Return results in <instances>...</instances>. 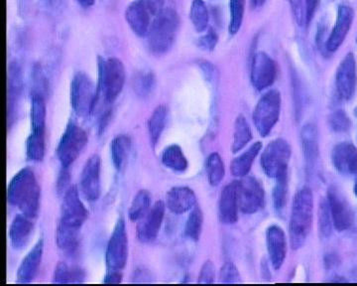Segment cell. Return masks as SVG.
Segmentation results:
<instances>
[{"mask_svg":"<svg viewBox=\"0 0 357 286\" xmlns=\"http://www.w3.org/2000/svg\"><path fill=\"white\" fill-rule=\"evenodd\" d=\"M204 226V213L199 207H195L185 223V234L191 241H198Z\"/></svg>","mask_w":357,"mask_h":286,"instance_id":"38","label":"cell"},{"mask_svg":"<svg viewBox=\"0 0 357 286\" xmlns=\"http://www.w3.org/2000/svg\"><path fill=\"white\" fill-rule=\"evenodd\" d=\"M161 163L168 170L174 172L183 173L189 167V161L184 151L178 144H171L163 150Z\"/></svg>","mask_w":357,"mask_h":286,"instance_id":"29","label":"cell"},{"mask_svg":"<svg viewBox=\"0 0 357 286\" xmlns=\"http://www.w3.org/2000/svg\"><path fill=\"white\" fill-rule=\"evenodd\" d=\"M287 2L291 7V10H292L294 17H295L296 22L298 23V25H299V27H305V25H307L306 10H305L303 0H287Z\"/></svg>","mask_w":357,"mask_h":286,"instance_id":"48","label":"cell"},{"mask_svg":"<svg viewBox=\"0 0 357 286\" xmlns=\"http://www.w3.org/2000/svg\"><path fill=\"white\" fill-rule=\"evenodd\" d=\"M100 172L102 159L93 154L84 164L81 174V191L84 198L89 202H96L100 197Z\"/></svg>","mask_w":357,"mask_h":286,"instance_id":"16","label":"cell"},{"mask_svg":"<svg viewBox=\"0 0 357 286\" xmlns=\"http://www.w3.org/2000/svg\"><path fill=\"white\" fill-rule=\"evenodd\" d=\"M354 114H356V116L357 117V107L356 109L354 110Z\"/></svg>","mask_w":357,"mask_h":286,"instance_id":"58","label":"cell"},{"mask_svg":"<svg viewBox=\"0 0 357 286\" xmlns=\"http://www.w3.org/2000/svg\"><path fill=\"white\" fill-rule=\"evenodd\" d=\"M277 76V66L273 59L265 52L256 53L251 64V83L257 91H264L273 85Z\"/></svg>","mask_w":357,"mask_h":286,"instance_id":"15","label":"cell"},{"mask_svg":"<svg viewBox=\"0 0 357 286\" xmlns=\"http://www.w3.org/2000/svg\"><path fill=\"white\" fill-rule=\"evenodd\" d=\"M218 42L217 33L211 29L199 39L198 44L204 51H213L217 47Z\"/></svg>","mask_w":357,"mask_h":286,"instance_id":"49","label":"cell"},{"mask_svg":"<svg viewBox=\"0 0 357 286\" xmlns=\"http://www.w3.org/2000/svg\"><path fill=\"white\" fill-rule=\"evenodd\" d=\"M77 3L79 4V6L88 8V7L93 6V4H95L96 0H77Z\"/></svg>","mask_w":357,"mask_h":286,"instance_id":"55","label":"cell"},{"mask_svg":"<svg viewBox=\"0 0 357 286\" xmlns=\"http://www.w3.org/2000/svg\"><path fill=\"white\" fill-rule=\"evenodd\" d=\"M251 140H252V130L248 121L243 116H237L234 123L232 152L237 153L241 151L251 142Z\"/></svg>","mask_w":357,"mask_h":286,"instance_id":"35","label":"cell"},{"mask_svg":"<svg viewBox=\"0 0 357 286\" xmlns=\"http://www.w3.org/2000/svg\"><path fill=\"white\" fill-rule=\"evenodd\" d=\"M70 168L62 167L59 174L57 181V190L59 194L66 193L70 188Z\"/></svg>","mask_w":357,"mask_h":286,"instance_id":"50","label":"cell"},{"mask_svg":"<svg viewBox=\"0 0 357 286\" xmlns=\"http://www.w3.org/2000/svg\"><path fill=\"white\" fill-rule=\"evenodd\" d=\"M167 119H168V109L166 105H158L154 110L153 114L148 121V133H149L150 142L155 147L159 142L160 138L165 130Z\"/></svg>","mask_w":357,"mask_h":286,"instance_id":"31","label":"cell"},{"mask_svg":"<svg viewBox=\"0 0 357 286\" xmlns=\"http://www.w3.org/2000/svg\"><path fill=\"white\" fill-rule=\"evenodd\" d=\"M89 218V211L81 200L76 186H70L64 194L59 226L81 231Z\"/></svg>","mask_w":357,"mask_h":286,"instance_id":"9","label":"cell"},{"mask_svg":"<svg viewBox=\"0 0 357 286\" xmlns=\"http://www.w3.org/2000/svg\"><path fill=\"white\" fill-rule=\"evenodd\" d=\"M314 221V196L312 190L304 187L294 197L289 233L291 247L301 248L311 233Z\"/></svg>","mask_w":357,"mask_h":286,"instance_id":"2","label":"cell"},{"mask_svg":"<svg viewBox=\"0 0 357 286\" xmlns=\"http://www.w3.org/2000/svg\"><path fill=\"white\" fill-rule=\"evenodd\" d=\"M166 204L158 201L152 206L147 213L138 223L136 228V236L142 243H149L158 236L164 217H165Z\"/></svg>","mask_w":357,"mask_h":286,"instance_id":"17","label":"cell"},{"mask_svg":"<svg viewBox=\"0 0 357 286\" xmlns=\"http://www.w3.org/2000/svg\"><path fill=\"white\" fill-rule=\"evenodd\" d=\"M121 271H116V269H109L103 278L105 285H119V283H121Z\"/></svg>","mask_w":357,"mask_h":286,"instance_id":"52","label":"cell"},{"mask_svg":"<svg viewBox=\"0 0 357 286\" xmlns=\"http://www.w3.org/2000/svg\"><path fill=\"white\" fill-rule=\"evenodd\" d=\"M126 22L138 37H147L155 17L148 0H134L126 7Z\"/></svg>","mask_w":357,"mask_h":286,"instance_id":"14","label":"cell"},{"mask_svg":"<svg viewBox=\"0 0 357 286\" xmlns=\"http://www.w3.org/2000/svg\"><path fill=\"white\" fill-rule=\"evenodd\" d=\"M132 142L126 135L115 137L110 142V156L115 170L121 172L128 166L129 157H130Z\"/></svg>","mask_w":357,"mask_h":286,"instance_id":"27","label":"cell"},{"mask_svg":"<svg viewBox=\"0 0 357 286\" xmlns=\"http://www.w3.org/2000/svg\"><path fill=\"white\" fill-rule=\"evenodd\" d=\"M357 86L356 58L352 53L347 54L338 65L335 74V90L342 102H349L354 98Z\"/></svg>","mask_w":357,"mask_h":286,"instance_id":"12","label":"cell"},{"mask_svg":"<svg viewBox=\"0 0 357 286\" xmlns=\"http://www.w3.org/2000/svg\"><path fill=\"white\" fill-rule=\"evenodd\" d=\"M180 18L172 8H164L155 16L147 35L148 46L156 55H163L172 48L177 38Z\"/></svg>","mask_w":357,"mask_h":286,"instance_id":"4","label":"cell"},{"mask_svg":"<svg viewBox=\"0 0 357 286\" xmlns=\"http://www.w3.org/2000/svg\"><path fill=\"white\" fill-rule=\"evenodd\" d=\"M152 195L147 190H140L131 202L128 210L130 221L139 222L151 209Z\"/></svg>","mask_w":357,"mask_h":286,"instance_id":"34","label":"cell"},{"mask_svg":"<svg viewBox=\"0 0 357 286\" xmlns=\"http://www.w3.org/2000/svg\"><path fill=\"white\" fill-rule=\"evenodd\" d=\"M319 233H321L324 238H328V236H331L333 232V223L326 199H324L321 201V205H319Z\"/></svg>","mask_w":357,"mask_h":286,"instance_id":"43","label":"cell"},{"mask_svg":"<svg viewBox=\"0 0 357 286\" xmlns=\"http://www.w3.org/2000/svg\"><path fill=\"white\" fill-rule=\"evenodd\" d=\"M238 200H237V181L223 188L218 202V218L223 225H234L238 220Z\"/></svg>","mask_w":357,"mask_h":286,"instance_id":"23","label":"cell"},{"mask_svg":"<svg viewBox=\"0 0 357 286\" xmlns=\"http://www.w3.org/2000/svg\"><path fill=\"white\" fill-rule=\"evenodd\" d=\"M156 86V78L152 72L141 73L134 80V91L141 98H147L151 95Z\"/></svg>","mask_w":357,"mask_h":286,"instance_id":"41","label":"cell"},{"mask_svg":"<svg viewBox=\"0 0 357 286\" xmlns=\"http://www.w3.org/2000/svg\"><path fill=\"white\" fill-rule=\"evenodd\" d=\"M98 86L88 75L77 72L70 83V105L77 116L88 117L95 112Z\"/></svg>","mask_w":357,"mask_h":286,"instance_id":"5","label":"cell"},{"mask_svg":"<svg viewBox=\"0 0 357 286\" xmlns=\"http://www.w3.org/2000/svg\"><path fill=\"white\" fill-rule=\"evenodd\" d=\"M328 124L333 133H344L351 130V121L344 111H335L328 117Z\"/></svg>","mask_w":357,"mask_h":286,"instance_id":"44","label":"cell"},{"mask_svg":"<svg viewBox=\"0 0 357 286\" xmlns=\"http://www.w3.org/2000/svg\"><path fill=\"white\" fill-rule=\"evenodd\" d=\"M220 283H241V276L234 262H227L220 269Z\"/></svg>","mask_w":357,"mask_h":286,"instance_id":"45","label":"cell"},{"mask_svg":"<svg viewBox=\"0 0 357 286\" xmlns=\"http://www.w3.org/2000/svg\"><path fill=\"white\" fill-rule=\"evenodd\" d=\"M32 79L33 88H34L32 93H38L45 97V93L48 86H47V80L45 78L44 73L40 66L35 65L33 68Z\"/></svg>","mask_w":357,"mask_h":286,"instance_id":"46","label":"cell"},{"mask_svg":"<svg viewBox=\"0 0 357 286\" xmlns=\"http://www.w3.org/2000/svg\"><path fill=\"white\" fill-rule=\"evenodd\" d=\"M26 156L28 159L40 163L43 160L45 156V135L38 133H30L26 140Z\"/></svg>","mask_w":357,"mask_h":286,"instance_id":"39","label":"cell"},{"mask_svg":"<svg viewBox=\"0 0 357 286\" xmlns=\"http://www.w3.org/2000/svg\"><path fill=\"white\" fill-rule=\"evenodd\" d=\"M7 200L22 214L34 219L38 216L41 188L34 171L26 167L16 173L7 189Z\"/></svg>","mask_w":357,"mask_h":286,"instance_id":"1","label":"cell"},{"mask_svg":"<svg viewBox=\"0 0 357 286\" xmlns=\"http://www.w3.org/2000/svg\"><path fill=\"white\" fill-rule=\"evenodd\" d=\"M86 273L79 267H70L64 262H60L54 271L53 283L58 285L64 283H83Z\"/></svg>","mask_w":357,"mask_h":286,"instance_id":"33","label":"cell"},{"mask_svg":"<svg viewBox=\"0 0 357 286\" xmlns=\"http://www.w3.org/2000/svg\"><path fill=\"white\" fill-rule=\"evenodd\" d=\"M126 84V68L117 58L98 57V98L105 105H112L121 96Z\"/></svg>","mask_w":357,"mask_h":286,"instance_id":"3","label":"cell"},{"mask_svg":"<svg viewBox=\"0 0 357 286\" xmlns=\"http://www.w3.org/2000/svg\"><path fill=\"white\" fill-rule=\"evenodd\" d=\"M144 278H151V276H148L146 271L141 269V271H138L135 276H134V283H146Z\"/></svg>","mask_w":357,"mask_h":286,"instance_id":"54","label":"cell"},{"mask_svg":"<svg viewBox=\"0 0 357 286\" xmlns=\"http://www.w3.org/2000/svg\"><path fill=\"white\" fill-rule=\"evenodd\" d=\"M262 149V143L257 142L253 143L246 151L241 154L234 160L232 161L230 170H231L232 175L236 177L243 178L248 175L255 163L256 157Z\"/></svg>","mask_w":357,"mask_h":286,"instance_id":"28","label":"cell"},{"mask_svg":"<svg viewBox=\"0 0 357 286\" xmlns=\"http://www.w3.org/2000/svg\"><path fill=\"white\" fill-rule=\"evenodd\" d=\"M237 200L241 212L255 214L264 206L265 194L262 185L256 178L245 176L241 181H237Z\"/></svg>","mask_w":357,"mask_h":286,"instance_id":"11","label":"cell"},{"mask_svg":"<svg viewBox=\"0 0 357 286\" xmlns=\"http://www.w3.org/2000/svg\"><path fill=\"white\" fill-rule=\"evenodd\" d=\"M79 241H81V231L64 228L58 225L56 241H57L58 248L63 253L69 255L76 254L79 250Z\"/></svg>","mask_w":357,"mask_h":286,"instance_id":"32","label":"cell"},{"mask_svg":"<svg viewBox=\"0 0 357 286\" xmlns=\"http://www.w3.org/2000/svg\"><path fill=\"white\" fill-rule=\"evenodd\" d=\"M197 196L191 188L185 186L173 187L166 196V207L174 213L181 215L196 207Z\"/></svg>","mask_w":357,"mask_h":286,"instance_id":"24","label":"cell"},{"mask_svg":"<svg viewBox=\"0 0 357 286\" xmlns=\"http://www.w3.org/2000/svg\"><path fill=\"white\" fill-rule=\"evenodd\" d=\"M288 193V179L287 174L277 178L276 184L273 188L272 193V199H273V206L277 213H281L284 210L287 201Z\"/></svg>","mask_w":357,"mask_h":286,"instance_id":"42","label":"cell"},{"mask_svg":"<svg viewBox=\"0 0 357 286\" xmlns=\"http://www.w3.org/2000/svg\"><path fill=\"white\" fill-rule=\"evenodd\" d=\"M23 78L20 65L17 62L10 63L7 74V124L13 126L15 121L18 104L22 93Z\"/></svg>","mask_w":357,"mask_h":286,"instance_id":"19","label":"cell"},{"mask_svg":"<svg viewBox=\"0 0 357 286\" xmlns=\"http://www.w3.org/2000/svg\"><path fill=\"white\" fill-rule=\"evenodd\" d=\"M303 153L306 163L307 173H312L316 168L319 158V140L316 126L307 123L303 128L301 133Z\"/></svg>","mask_w":357,"mask_h":286,"instance_id":"25","label":"cell"},{"mask_svg":"<svg viewBox=\"0 0 357 286\" xmlns=\"http://www.w3.org/2000/svg\"><path fill=\"white\" fill-rule=\"evenodd\" d=\"M281 105V93L276 90L267 91L258 100L253 112V121L256 130L261 137H266L278 123Z\"/></svg>","mask_w":357,"mask_h":286,"instance_id":"6","label":"cell"},{"mask_svg":"<svg viewBox=\"0 0 357 286\" xmlns=\"http://www.w3.org/2000/svg\"><path fill=\"white\" fill-rule=\"evenodd\" d=\"M206 172L211 186H218L225 178V163H223L222 156L217 152L210 154L206 159Z\"/></svg>","mask_w":357,"mask_h":286,"instance_id":"37","label":"cell"},{"mask_svg":"<svg viewBox=\"0 0 357 286\" xmlns=\"http://www.w3.org/2000/svg\"><path fill=\"white\" fill-rule=\"evenodd\" d=\"M46 104L44 96L38 93H32L31 111H30V121H31V133L45 135L46 128Z\"/></svg>","mask_w":357,"mask_h":286,"instance_id":"30","label":"cell"},{"mask_svg":"<svg viewBox=\"0 0 357 286\" xmlns=\"http://www.w3.org/2000/svg\"><path fill=\"white\" fill-rule=\"evenodd\" d=\"M332 163L340 174H357V147L351 142H340L333 147Z\"/></svg>","mask_w":357,"mask_h":286,"instance_id":"21","label":"cell"},{"mask_svg":"<svg viewBox=\"0 0 357 286\" xmlns=\"http://www.w3.org/2000/svg\"><path fill=\"white\" fill-rule=\"evenodd\" d=\"M215 278V266L211 260H206L202 266L198 278L199 285H213Z\"/></svg>","mask_w":357,"mask_h":286,"instance_id":"47","label":"cell"},{"mask_svg":"<svg viewBox=\"0 0 357 286\" xmlns=\"http://www.w3.org/2000/svg\"><path fill=\"white\" fill-rule=\"evenodd\" d=\"M165 1L166 0H148V3H149L150 7H151L155 16L163 10Z\"/></svg>","mask_w":357,"mask_h":286,"instance_id":"53","label":"cell"},{"mask_svg":"<svg viewBox=\"0 0 357 286\" xmlns=\"http://www.w3.org/2000/svg\"><path fill=\"white\" fill-rule=\"evenodd\" d=\"M326 200L332 215L333 228L338 232L351 229L354 223V211L340 190L335 186L331 187Z\"/></svg>","mask_w":357,"mask_h":286,"instance_id":"13","label":"cell"},{"mask_svg":"<svg viewBox=\"0 0 357 286\" xmlns=\"http://www.w3.org/2000/svg\"><path fill=\"white\" fill-rule=\"evenodd\" d=\"M88 142L89 137L86 130L74 121H70L57 147V157L61 166L70 168L86 146Z\"/></svg>","mask_w":357,"mask_h":286,"instance_id":"7","label":"cell"},{"mask_svg":"<svg viewBox=\"0 0 357 286\" xmlns=\"http://www.w3.org/2000/svg\"><path fill=\"white\" fill-rule=\"evenodd\" d=\"M354 194H356V196L357 198V180H356V183H354Z\"/></svg>","mask_w":357,"mask_h":286,"instance_id":"57","label":"cell"},{"mask_svg":"<svg viewBox=\"0 0 357 286\" xmlns=\"http://www.w3.org/2000/svg\"><path fill=\"white\" fill-rule=\"evenodd\" d=\"M266 246L270 262L275 271H279L287 255V238L284 229L278 225L268 227Z\"/></svg>","mask_w":357,"mask_h":286,"instance_id":"20","label":"cell"},{"mask_svg":"<svg viewBox=\"0 0 357 286\" xmlns=\"http://www.w3.org/2000/svg\"><path fill=\"white\" fill-rule=\"evenodd\" d=\"M34 229L31 218L20 214L14 218L9 229V239L14 250H20L26 247Z\"/></svg>","mask_w":357,"mask_h":286,"instance_id":"26","label":"cell"},{"mask_svg":"<svg viewBox=\"0 0 357 286\" xmlns=\"http://www.w3.org/2000/svg\"><path fill=\"white\" fill-rule=\"evenodd\" d=\"M230 20L229 32L231 36L237 34L243 27L245 0H229Z\"/></svg>","mask_w":357,"mask_h":286,"instance_id":"40","label":"cell"},{"mask_svg":"<svg viewBox=\"0 0 357 286\" xmlns=\"http://www.w3.org/2000/svg\"><path fill=\"white\" fill-rule=\"evenodd\" d=\"M190 20L197 32L202 33L208 29L210 13L204 0H192L190 7Z\"/></svg>","mask_w":357,"mask_h":286,"instance_id":"36","label":"cell"},{"mask_svg":"<svg viewBox=\"0 0 357 286\" xmlns=\"http://www.w3.org/2000/svg\"><path fill=\"white\" fill-rule=\"evenodd\" d=\"M354 20V10L347 4H340L337 8V20L335 27L331 32L330 37L326 40L325 50L333 53L338 50L344 43L347 34L351 31Z\"/></svg>","mask_w":357,"mask_h":286,"instance_id":"18","label":"cell"},{"mask_svg":"<svg viewBox=\"0 0 357 286\" xmlns=\"http://www.w3.org/2000/svg\"><path fill=\"white\" fill-rule=\"evenodd\" d=\"M128 236L126 221L122 218L117 220L114 232L110 236L105 252L107 269L122 271L128 264Z\"/></svg>","mask_w":357,"mask_h":286,"instance_id":"10","label":"cell"},{"mask_svg":"<svg viewBox=\"0 0 357 286\" xmlns=\"http://www.w3.org/2000/svg\"><path fill=\"white\" fill-rule=\"evenodd\" d=\"M292 149L287 140L276 138L265 147L261 156V166L265 174L270 178L287 174Z\"/></svg>","mask_w":357,"mask_h":286,"instance_id":"8","label":"cell"},{"mask_svg":"<svg viewBox=\"0 0 357 286\" xmlns=\"http://www.w3.org/2000/svg\"><path fill=\"white\" fill-rule=\"evenodd\" d=\"M253 6L255 7H261L264 6L265 2H266V0H252Z\"/></svg>","mask_w":357,"mask_h":286,"instance_id":"56","label":"cell"},{"mask_svg":"<svg viewBox=\"0 0 357 286\" xmlns=\"http://www.w3.org/2000/svg\"><path fill=\"white\" fill-rule=\"evenodd\" d=\"M319 0H305V10H306V22L309 25L318 9Z\"/></svg>","mask_w":357,"mask_h":286,"instance_id":"51","label":"cell"},{"mask_svg":"<svg viewBox=\"0 0 357 286\" xmlns=\"http://www.w3.org/2000/svg\"><path fill=\"white\" fill-rule=\"evenodd\" d=\"M44 241L39 240L32 250L26 255L16 274V283L27 285L31 283L38 273L42 259H43Z\"/></svg>","mask_w":357,"mask_h":286,"instance_id":"22","label":"cell"}]
</instances>
